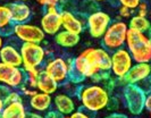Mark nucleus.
<instances>
[{
	"label": "nucleus",
	"instance_id": "39",
	"mask_svg": "<svg viewBox=\"0 0 151 118\" xmlns=\"http://www.w3.org/2000/svg\"><path fill=\"white\" fill-rule=\"evenodd\" d=\"M12 2H26V1H29V0H10Z\"/></svg>",
	"mask_w": 151,
	"mask_h": 118
},
{
	"label": "nucleus",
	"instance_id": "41",
	"mask_svg": "<svg viewBox=\"0 0 151 118\" xmlns=\"http://www.w3.org/2000/svg\"><path fill=\"white\" fill-rule=\"evenodd\" d=\"M35 1H37V2H38V4H40V5H41V4H42V2H43V0H35Z\"/></svg>",
	"mask_w": 151,
	"mask_h": 118
},
{
	"label": "nucleus",
	"instance_id": "36",
	"mask_svg": "<svg viewBox=\"0 0 151 118\" xmlns=\"http://www.w3.org/2000/svg\"><path fill=\"white\" fill-rule=\"evenodd\" d=\"M106 118H127V116L124 115V114H119V112H114V114L109 115V116Z\"/></svg>",
	"mask_w": 151,
	"mask_h": 118
},
{
	"label": "nucleus",
	"instance_id": "33",
	"mask_svg": "<svg viewBox=\"0 0 151 118\" xmlns=\"http://www.w3.org/2000/svg\"><path fill=\"white\" fill-rule=\"evenodd\" d=\"M58 4H59V0H43V2L41 4V6H45V7H58Z\"/></svg>",
	"mask_w": 151,
	"mask_h": 118
},
{
	"label": "nucleus",
	"instance_id": "8",
	"mask_svg": "<svg viewBox=\"0 0 151 118\" xmlns=\"http://www.w3.org/2000/svg\"><path fill=\"white\" fill-rule=\"evenodd\" d=\"M14 35L23 43H42L45 39L41 26L30 23L14 24Z\"/></svg>",
	"mask_w": 151,
	"mask_h": 118
},
{
	"label": "nucleus",
	"instance_id": "34",
	"mask_svg": "<svg viewBox=\"0 0 151 118\" xmlns=\"http://www.w3.org/2000/svg\"><path fill=\"white\" fill-rule=\"evenodd\" d=\"M144 109L149 111V114H151V93L147 94L145 103H144Z\"/></svg>",
	"mask_w": 151,
	"mask_h": 118
},
{
	"label": "nucleus",
	"instance_id": "2",
	"mask_svg": "<svg viewBox=\"0 0 151 118\" xmlns=\"http://www.w3.org/2000/svg\"><path fill=\"white\" fill-rule=\"evenodd\" d=\"M77 98L84 110L89 112H98L108 108L110 102V94L100 84H91L78 88Z\"/></svg>",
	"mask_w": 151,
	"mask_h": 118
},
{
	"label": "nucleus",
	"instance_id": "26",
	"mask_svg": "<svg viewBox=\"0 0 151 118\" xmlns=\"http://www.w3.org/2000/svg\"><path fill=\"white\" fill-rule=\"evenodd\" d=\"M142 0H118L119 5L121 6H124V7H127L129 9H133V10H136V8L139 7L140 2Z\"/></svg>",
	"mask_w": 151,
	"mask_h": 118
},
{
	"label": "nucleus",
	"instance_id": "43",
	"mask_svg": "<svg viewBox=\"0 0 151 118\" xmlns=\"http://www.w3.org/2000/svg\"><path fill=\"white\" fill-rule=\"evenodd\" d=\"M148 81H149V83H150V85H151V75L149 76V78H148Z\"/></svg>",
	"mask_w": 151,
	"mask_h": 118
},
{
	"label": "nucleus",
	"instance_id": "42",
	"mask_svg": "<svg viewBox=\"0 0 151 118\" xmlns=\"http://www.w3.org/2000/svg\"><path fill=\"white\" fill-rule=\"evenodd\" d=\"M93 1H97V2H101V1H106V0H93Z\"/></svg>",
	"mask_w": 151,
	"mask_h": 118
},
{
	"label": "nucleus",
	"instance_id": "21",
	"mask_svg": "<svg viewBox=\"0 0 151 118\" xmlns=\"http://www.w3.org/2000/svg\"><path fill=\"white\" fill-rule=\"evenodd\" d=\"M81 40V37L78 34L70 33L65 30H60L56 35H55V42L59 47L63 48H73L78 44Z\"/></svg>",
	"mask_w": 151,
	"mask_h": 118
},
{
	"label": "nucleus",
	"instance_id": "22",
	"mask_svg": "<svg viewBox=\"0 0 151 118\" xmlns=\"http://www.w3.org/2000/svg\"><path fill=\"white\" fill-rule=\"evenodd\" d=\"M150 27H151V21L148 17L140 16V15H133V16L129 18V29L147 33Z\"/></svg>",
	"mask_w": 151,
	"mask_h": 118
},
{
	"label": "nucleus",
	"instance_id": "27",
	"mask_svg": "<svg viewBox=\"0 0 151 118\" xmlns=\"http://www.w3.org/2000/svg\"><path fill=\"white\" fill-rule=\"evenodd\" d=\"M136 15H140V16H144V17H148L149 15V6L147 2L141 1L139 7L136 8Z\"/></svg>",
	"mask_w": 151,
	"mask_h": 118
},
{
	"label": "nucleus",
	"instance_id": "10",
	"mask_svg": "<svg viewBox=\"0 0 151 118\" xmlns=\"http://www.w3.org/2000/svg\"><path fill=\"white\" fill-rule=\"evenodd\" d=\"M0 83L12 88H19L25 83V71L23 67L0 63Z\"/></svg>",
	"mask_w": 151,
	"mask_h": 118
},
{
	"label": "nucleus",
	"instance_id": "6",
	"mask_svg": "<svg viewBox=\"0 0 151 118\" xmlns=\"http://www.w3.org/2000/svg\"><path fill=\"white\" fill-rule=\"evenodd\" d=\"M123 96H124L126 108L132 115L137 116L144 110V103H145L147 93L140 85H137V84H126V85H124Z\"/></svg>",
	"mask_w": 151,
	"mask_h": 118
},
{
	"label": "nucleus",
	"instance_id": "3",
	"mask_svg": "<svg viewBox=\"0 0 151 118\" xmlns=\"http://www.w3.org/2000/svg\"><path fill=\"white\" fill-rule=\"evenodd\" d=\"M125 45L134 63H151V42L147 33L129 29Z\"/></svg>",
	"mask_w": 151,
	"mask_h": 118
},
{
	"label": "nucleus",
	"instance_id": "37",
	"mask_svg": "<svg viewBox=\"0 0 151 118\" xmlns=\"http://www.w3.org/2000/svg\"><path fill=\"white\" fill-rule=\"evenodd\" d=\"M4 108H5V101L0 99V115H1V112L4 110Z\"/></svg>",
	"mask_w": 151,
	"mask_h": 118
},
{
	"label": "nucleus",
	"instance_id": "46",
	"mask_svg": "<svg viewBox=\"0 0 151 118\" xmlns=\"http://www.w3.org/2000/svg\"><path fill=\"white\" fill-rule=\"evenodd\" d=\"M150 118H151V114H150Z\"/></svg>",
	"mask_w": 151,
	"mask_h": 118
},
{
	"label": "nucleus",
	"instance_id": "45",
	"mask_svg": "<svg viewBox=\"0 0 151 118\" xmlns=\"http://www.w3.org/2000/svg\"><path fill=\"white\" fill-rule=\"evenodd\" d=\"M61 118H70V117H69V116H63Z\"/></svg>",
	"mask_w": 151,
	"mask_h": 118
},
{
	"label": "nucleus",
	"instance_id": "20",
	"mask_svg": "<svg viewBox=\"0 0 151 118\" xmlns=\"http://www.w3.org/2000/svg\"><path fill=\"white\" fill-rule=\"evenodd\" d=\"M27 110L24 102H14L5 104L0 118H26Z\"/></svg>",
	"mask_w": 151,
	"mask_h": 118
},
{
	"label": "nucleus",
	"instance_id": "29",
	"mask_svg": "<svg viewBox=\"0 0 151 118\" xmlns=\"http://www.w3.org/2000/svg\"><path fill=\"white\" fill-rule=\"evenodd\" d=\"M12 90H13V88H9L8 85L0 83V99L5 101V100H6V98L8 96V94L12 92Z\"/></svg>",
	"mask_w": 151,
	"mask_h": 118
},
{
	"label": "nucleus",
	"instance_id": "4",
	"mask_svg": "<svg viewBox=\"0 0 151 118\" xmlns=\"http://www.w3.org/2000/svg\"><path fill=\"white\" fill-rule=\"evenodd\" d=\"M129 32V24L123 21L113 22L101 37L102 45L108 51H114L123 48L126 43V37Z\"/></svg>",
	"mask_w": 151,
	"mask_h": 118
},
{
	"label": "nucleus",
	"instance_id": "17",
	"mask_svg": "<svg viewBox=\"0 0 151 118\" xmlns=\"http://www.w3.org/2000/svg\"><path fill=\"white\" fill-rule=\"evenodd\" d=\"M0 63L12 65L16 67H22V55L21 51L12 44H4L0 49Z\"/></svg>",
	"mask_w": 151,
	"mask_h": 118
},
{
	"label": "nucleus",
	"instance_id": "30",
	"mask_svg": "<svg viewBox=\"0 0 151 118\" xmlns=\"http://www.w3.org/2000/svg\"><path fill=\"white\" fill-rule=\"evenodd\" d=\"M19 90L22 91V94L25 96H29V98H31V96H33L37 92H38V90L37 88H30V86H26V85H23V86H21L19 88Z\"/></svg>",
	"mask_w": 151,
	"mask_h": 118
},
{
	"label": "nucleus",
	"instance_id": "9",
	"mask_svg": "<svg viewBox=\"0 0 151 118\" xmlns=\"http://www.w3.org/2000/svg\"><path fill=\"white\" fill-rule=\"evenodd\" d=\"M111 24V17L102 10H96L86 18V27L90 35L94 39H101Z\"/></svg>",
	"mask_w": 151,
	"mask_h": 118
},
{
	"label": "nucleus",
	"instance_id": "28",
	"mask_svg": "<svg viewBox=\"0 0 151 118\" xmlns=\"http://www.w3.org/2000/svg\"><path fill=\"white\" fill-rule=\"evenodd\" d=\"M133 9H129L127 7H124V6H121L119 7V10H118V14L122 18H131L133 16Z\"/></svg>",
	"mask_w": 151,
	"mask_h": 118
},
{
	"label": "nucleus",
	"instance_id": "15",
	"mask_svg": "<svg viewBox=\"0 0 151 118\" xmlns=\"http://www.w3.org/2000/svg\"><path fill=\"white\" fill-rule=\"evenodd\" d=\"M60 16L63 30L81 35L84 30V22L81 18H78L75 14L68 10H60Z\"/></svg>",
	"mask_w": 151,
	"mask_h": 118
},
{
	"label": "nucleus",
	"instance_id": "18",
	"mask_svg": "<svg viewBox=\"0 0 151 118\" xmlns=\"http://www.w3.org/2000/svg\"><path fill=\"white\" fill-rule=\"evenodd\" d=\"M52 96L51 94L43 93V92H37L33 96H31L29 100L31 109L33 111H38V112H47L50 110L51 106H52Z\"/></svg>",
	"mask_w": 151,
	"mask_h": 118
},
{
	"label": "nucleus",
	"instance_id": "32",
	"mask_svg": "<svg viewBox=\"0 0 151 118\" xmlns=\"http://www.w3.org/2000/svg\"><path fill=\"white\" fill-rule=\"evenodd\" d=\"M61 117H63V116H61L58 111L55 110V109H52V110H48L47 112H45V116H43V118H61Z\"/></svg>",
	"mask_w": 151,
	"mask_h": 118
},
{
	"label": "nucleus",
	"instance_id": "19",
	"mask_svg": "<svg viewBox=\"0 0 151 118\" xmlns=\"http://www.w3.org/2000/svg\"><path fill=\"white\" fill-rule=\"evenodd\" d=\"M58 86H59V83L55 81L45 69H41V72L39 74L38 82H37V90L39 92H43L52 96L57 92Z\"/></svg>",
	"mask_w": 151,
	"mask_h": 118
},
{
	"label": "nucleus",
	"instance_id": "23",
	"mask_svg": "<svg viewBox=\"0 0 151 118\" xmlns=\"http://www.w3.org/2000/svg\"><path fill=\"white\" fill-rule=\"evenodd\" d=\"M40 72H41L40 68L26 69L25 71V83H24V85L30 86L32 88H37V82H38Z\"/></svg>",
	"mask_w": 151,
	"mask_h": 118
},
{
	"label": "nucleus",
	"instance_id": "35",
	"mask_svg": "<svg viewBox=\"0 0 151 118\" xmlns=\"http://www.w3.org/2000/svg\"><path fill=\"white\" fill-rule=\"evenodd\" d=\"M26 118H43V116L41 115V112L38 111H27Z\"/></svg>",
	"mask_w": 151,
	"mask_h": 118
},
{
	"label": "nucleus",
	"instance_id": "13",
	"mask_svg": "<svg viewBox=\"0 0 151 118\" xmlns=\"http://www.w3.org/2000/svg\"><path fill=\"white\" fill-rule=\"evenodd\" d=\"M150 75V63H135L129 71V73L126 74L123 78H119L118 82L123 85H126V84H137V85H140L142 82L147 81Z\"/></svg>",
	"mask_w": 151,
	"mask_h": 118
},
{
	"label": "nucleus",
	"instance_id": "40",
	"mask_svg": "<svg viewBox=\"0 0 151 118\" xmlns=\"http://www.w3.org/2000/svg\"><path fill=\"white\" fill-rule=\"evenodd\" d=\"M147 35H148V37H149V40H150V42H151V27L149 29V31L147 32Z\"/></svg>",
	"mask_w": 151,
	"mask_h": 118
},
{
	"label": "nucleus",
	"instance_id": "7",
	"mask_svg": "<svg viewBox=\"0 0 151 118\" xmlns=\"http://www.w3.org/2000/svg\"><path fill=\"white\" fill-rule=\"evenodd\" d=\"M133 65H134V60L126 48L123 47V48H119L111 52L110 72L117 80L123 78L129 73V71L132 68Z\"/></svg>",
	"mask_w": 151,
	"mask_h": 118
},
{
	"label": "nucleus",
	"instance_id": "24",
	"mask_svg": "<svg viewBox=\"0 0 151 118\" xmlns=\"http://www.w3.org/2000/svg\"><path fill=\"white\" fill-rule=\"evenodd\" d=\"M14 23L12 22V16L8 5H0V30L5 29Z\"/></svg>",
	"mask_w": 151,
	"mask_h": 118
},
{
	"label": "nucleus",
	"instance_id": "25",
	"mask_svg": "<svg viewBox=\"0 0 151 118\" xmlns=\"http://www.w3.org/2000/svg\"><path fill=\"white\" fill-rule=\"evenodd\" d=\"M14 102H23V96L18 91L12 90V92L8 94V96L6 98V100H5V104L14 103Z\"/></svg>",
	"mask_w": 151,
	"mask_h": 118
},
{
	"label": "nucleus",
	"instance_id": "5",
	"mask_svg": "<svg viewBox=\"0 0 151 118\" xmlns=\"http://www.w3.org/2000/svg\"><path fill=\"white\" fill-rule=\"evenodd\" d=\"M19 51L22 55V67L24 71L40 68L47 57V50L41 43H23Z\"/></svg>",
	"mask_w": 151,
	"mask_h": 118
},
{
	"label": "nucleus",
	"instance_id": "12",
	"mask_svg": "<svg viewBox=\"0 0 151 118\" xmlns=\"http://www.w3.org/2000/svg\"><path fill=\"white\" fill-rule=\"evenodd\" d=\"M40 26L43 30L45 35L55 37L63 27H61V16L60 10L58 7H48L45 13L43 14Z\"/></svg>",
	"mask_w": 151,
	"mask_h": 118
},
{
	"label": "nucleus",
	"instance_id": "44",
	"mask_svg": "<svg viewBox=\"0 0 151 118\" xmlns=\"http://www.w3.org/2000/svg\"><path fill=\"white\" fill-rule=\"evenodd\" d=\"M148 16H149V17H150V18H151V9H150V10H149V15H148Z\"/></svg>",
	"mask_w": 151,
	"mask_h": 118
},
{
	"label": "nucleus",
	"instance_id": "38",
	"mask_svg": "<svg viewBox=\"0 0 151 118\" xmlns=\"http://www.w3.org/2000/svg\"><path fill=\"white\" fill-rule=\"evenodd\" d=\"M4 47V37H2V34L0 33V49Z\"/></svg>",
	"mask_w": 151,
	"mask_h": 118
},
{
	"label": "nucleus",
	"instance_id": "1",
	"mask_svg": "<svg viewBox=\"0 0 151 118\" xmlns=\"http://www.w3.org/2000/svg\"><path fill=\"white\" fill-rule=\"evenodd\" d=\"M73 66L85 78H91L100 71H110L111 53L105 48H86L73 59Z\"/></svg>",
	"mask_w": 151,
	"mask_h": 118
},
{
	"label": "nucleus",
	"instance_id": "31",
	"mask_svg": "<svg viewBox=\"0 0 151 118\" xmlns=\"http://www.w3.org/2000/svg\"><path fill=\"white\" fill-rule=\"evenodd\" d=\"M70 118H91L89 114H86L84 110H75L70 116Z\"/></svg>",
	"mask_w": 151,
	"mask_h": 118
},
{
	"label": "nucleus",
	"instance_id": "16",
	"mask_svg": "<svg viewBox=\"0 0 151 118\" xmlns=\"http://www.w3.org/2000/svg\"><path fill=\"white\" fill-rule=\"evenodd\" d=\"M12 16V22L14 24L27 23L31 18L32 10L26 2H10L8 5Z\"/></svg>",
	"mask_w": 151,
	"mask_h": 118
},
{
	"label": "nucleus",
	"instance_id": "11",
	"mask_svg": "<svg viewBox=\"0 0 151 118\" xmlns=\"http://www.w3.org/2000/svg\"><path fill=\"white\" fill-rule=\"evenodd\" d=\"M45 69L47 73L52 77L55 81L59 84H64L68 81L69 75V59L56 57L51 60L47 61L45 65Z\"/></svg>",
	"mask_w": 151,
	"mask_h": 118
},
{
	"label": "nucleus",
	"instance_id": "14",
	"mask_svg": "<svg viewBox=\"0 0 151 118\" xmlns=\"http://www.w3.org/2000/svg\"><path fill=\"white\" fill-rule=\"evenodd\" d=\"M53 108L58 111L61 116H70L76 110L75 101L73 96L68 93H58L53 98Z\"/></svg>",
	"mask_w": 151,
	"mask_h": 118
}]
</instances>
